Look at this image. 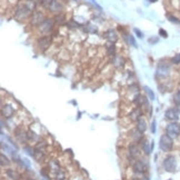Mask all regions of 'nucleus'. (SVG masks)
<instances>
[{
	"label": "nucleus",
	"mask_w": 180,
	"mask_h": 180,
	"mask_svg": "<svg viewBox=\"0 0 180 180\" xmlns=\"http://www.w3.org/2000/svg\"><path fill=\"white\" fill-rule=\"evenodd\" d=\"M168 180H171V179H168Z\"/></svg>",
	"instance_id": "obj_40"
},
{
	"label": "nucleus",
	"mask_w": 180,
	"mask_h": 180,
	"mask_svg": "<svg viewBox=\"0 0 180 180\" xmlns=\"http://www.w3.org/2000/svg\"><path fill=\"white\" fill-rule=\"evenodd\" d=\"M173 101L177 106H180V90L176 92V95L173 97Z\"/></svg>",
	"instance_id": "obj_26"
},
{
	"label": "nucleus",
	"mask_w": 180,
	"mask_h": 180,
	"mask_svg": "<svg viewBox=\"0 0 180 180\" xmlns=\"http://www.w3.org/2000/svg\"><path fill=\"white\" fill-rule=\"evenodd\" d=\"M48 7L52 12H61L65 8V5L62 4L60 0H50Z\"/></svg>",
	"instance_id": "obj_8"
},
{
	"label": "nucleus",
	"mask_w": 180,
	"mask_h": 180,
	"mask_svg": "<svg viewBox=\"0 0 180 180\" xmlns=\"http://www.w3.org/2000/svg\"><path fill=\"white\" fill-rule=\"evenodd\" d=\"M112 62H113V65H115L116 67H123V64H125V60H123V58H121L120 56H116V57L113 58Z\"/></svg>",
	"instance_id": "obj_21"
},
{
	"label": "nucleus",
	"mask_w": 180,
	"mask_h": 180,
	"mask_svg": "<svg viewBox=\"0 0 180 180\" xmlns=\"http://www.w3.org/2000/svg\"><path fill=\"white\" fill-rule=\"evenodd\" d=\"M129 135H130V137H131V139H133V142L139 143V142H141V141H142V138H143L142 133H141V131H139V130L137 129V128H136V129L131 130Z\"/></svg>",
	"instance_id": "obj_14"
},
{
	"label": "nucleus",
	"mask_w": 180,
	"mask_h": 180,
	"mask_svg": "<svg viewBox=\"0 0 180 180\" xmlns=\"http://www.w3.org/2000/svg\"><path fill=\"white\" fill-rule=\"evenodd\" d=\"M75 1H78V0H75Z\"/></svg>",
	"instance_id": "obj_39"
},
{
	"label": "nucleus",
	"mask_w": 180,
	"mask_h": 180,
	"mask_svg": "<svg viewBox=\"0 0 180 180\" xmlns=\"http://www.w3.org/2000/svg\"><path fill=\"white\" fill-rule=\"evenodd\" d=\"M139 147L136 142H133L129 146V157L130 160H137V158L139 157Z\"/></svg>",
	"instance_id": "obj_12"
},
{
	"label": "nucleus",
	"mask_w": 180,
	"mask_h": 180,
	"mask_svg": "<svg viewBox=\"0 0 180 180\" xmlns=\"http://www.w3.org/2000/svg\"><path fill=\"white\" fill-rule=\"evenodd\" d=\"M172 62L173 64H176V65H178V64H180V54H177L176 57L172 59Z\"/></svg>",
	"instance_id": "obj_30"
},
{
	"label": "nucleus",
	"mask_w": 180,
	"mask_h": 180,
	"mask_svg": "<svg viewBox=\"0 0 180 180\" xmlns=\"http://www.w3.org/2000/svg\"><path fill=\"white\" fill-rule=\"evenodd\" d=\"M167 135L171 138H177V137L180 135V125L177 123H171L167 126Z\"/></svg>",
	"instance_id": "obj_6"
},
{
	"label": "nucleus",
	"mask_w": 180,
	"mask_h": 180,
	"mask_svg": "<svg viewBox=\"0 0 180 180\" xmlns=\"http://www.w3.org/2000/svg\"><path fill=\"white\" fill-rule=\"evenodd\" d=\"M107 49H108L109 54H111L115 52V46H113V44H107Z\"/></svg>",
	"instance_id": "obj_29"
},
{
	"label": "nucleus",
	"mask_w": 180,
	"mask_h": 180,
	"mask_svg": "<svg viewBox=\"0 0 180 180\" xmlns=\"http://www.w3.org/2000/svg\"><path fill=\"white\" fill-rule=\"evenodd\" d=\"M103 36H105V38H107L110 42H116L117 39H118V36L116 34V31L112 30V29H109L108 31H106L105 34H103Z\"/></svg>",
	"instance_id": "obj_18"
},
{
	"label": "nucleus",
	"mask_w": 180,
	"mask_h": 180,
	"mask_svg": "<svg viewBox=\"0 0 180 180\" xmlns=\"http://www.w3.org/2000/svg\"><path fill=\"white\" fill-rule=\"evenodd\" d=\"M48 166H49V172H51L52 175H56L57 172H59L60 171V167H59V163L57 162V161H54V160H51V161H49V163H48Z\"/></svg>",
	"instance_id": "obj_16"
},
{
	"label": "nucleus",
	"mask_w": 180,
	"mask_h": 180,
	"mask_svg": "<svg viewBox=\"0 0 180 180\" xmlns=\"http://www.w3.org/2000/svg\"><path fill=\"white\" fill-rule=\"evenodd\" d=\"M31 25H34V26H40L42 22H44L47 18L44 17V15L40 11H36L34 14L31 15Z\"/></svg>",
	"instance_id": "obj_7"
},
{
	"label": "nucleus",
	"mask_w": 180,
	"mask_h": 180,
	"mask_svg": "<svg viewBox=\"0 0 180 180\" xmlns=\"http://www.w3.org/2000/svg\"><path fill=\"white\" fill-rule=\"evenodd\" d=\"M159 34L161 36V37H163V38H167L168 37V34H167L166 31L163 30V29H160L159 30Z\"/></svg>",
	"instance_id": "obj_32"
},
{
	"label": "nucleus",
	"mask_w": 180,
	"mask_h": 180,
	"mask_svg": "<svg viewBox=\"0 0 180 180\" xmlns=\"http://www.w3.org/2000/svg\"><path fill=\"white\" fill-rule=\"evenodd\" d=\"M133 170L138 175H143L148 170V166L147 163L145 162V160L141 159H137L133 161Z\"/></svg>",
	"instance_id": "obj_4"
},
{
	"label": "nucleus",
	"mask_w": 180,
	"mask_h": 180,
	"mask_svg": "<svg viewBox=\"0 0 180 180\" xmlns=\"http://www.w3.org/2000/svg\"><path fill=\"white\" fill-rule=\"evenodd\" d=\"M165 116H166L167 119H169V120H178V118H179L180 116V109L178 108H170L168 109L166 111V113H165Z\"/></svg>",
	"instance_id": "obj_11"
},
{
	"label": "nucleus",
	"mask_w": 180,
	"mask_h": 180,
	"mask_svg": "<svg viewBox=\"0 0 180 180\" xmlns=\"http://www.w3.org/2000/svg\"><path fill=\"white\" fill-rule=\"evenodd\" d=\"M129 118L131 121H138L140 118H141V109L138 107V108H135L131 111V113L129 115Z\"/></svg>",
	"instance_id": "obj_17"
},
{
	"label": "nucleus",
	"mask_w": 180,
	"mask_h": 180,
	"mask_svg": "<svg viewBox=\"0 0 180 180\" xmlns=\"http://www.w3.org/2000/svg\"><path fill=\"white\" fill-rule=\"evenodd\" d=\"M137 129L139 130V131H141L142 133L147 130V123L143 118H140L139 120L137 121Z\"/></svg>",
	"instance_id": "obj_20"
},
{
	"label": "nucleus",
	"mask_w": 180,
	"mask_h": 180,
	"mask_svg": "<svg viewBox=\"0 0 180 180\" xmlns=\"http://www.w3.org/2000/svg\"><path fill=\"white\" fill-rule=\"evenodd\" d=\"M31 12H32V10L28 7L27 4L26 5L21 4L18 6L17 10H16V17H17V19H19V20H22V19H26V18L29 17Z\"/></svg>",
	"instance_id": "obj_1"
},
{
	"label": "nucleus",
	"mask_w": 180,
	"mask_h": 180,
	"mask_svg": "<svg viewBox=\"0 0 180 180\" xmlns=\"http://www.w3.org/2000/svg\"><path fill=\"white\" fill-rule=\"evenodd\" d=\"M54 177L56 180H65V172H64L62 170H60V171L56 173Z\"/></svg>",
	"instance_id": "obj_24"
},
{
	"label": "nucleus",
	"mask_w": 180,
	"mask_h": 180,
	"mask_svg": "<svg viewBox=\"0 0 180 180\" xmlns=\"http://www.w3.org/2000/svg\"><path fill=\"white\" fill-rule=\"evenodd\" d=\"M41 180H47V179H41Z\"/></svg>",
	"instance_id": "obj_38"
},
{
	"label": "nucleus",
	"mask_w": 180,
	"mask_h": 180,
	"mask_svg": "<svg viewBox=\"0 0 180 180\" xmlns=\"http://www.w3.org/2000/svg\"><path fill=\"white\" fill-rule=\"evenodd\" d=\"M145 90H146L147 95L149 96V99H150V100H155V93H153L152 90H151L150 88H148V87H145Z\"/></svg>",
	"instance_id": "obj_25"
},
{
	"label": "nucleus",
	"mask_w": 180,
	"mask_h": 180,
	"mask_svg": "<svg viewBox=\"0 0 180 180\" xmlns=\"http://www.w3.org/2000/svg\"><path fill=\"white\" fill-rule=\"evenodd\" d=\"M93 1H95V0H93Z\"/></svg>",
	"instance_id": "obj_41"
},
{
	"label": "nucleus",
	"mask_w": 180,
	"mask_h": 180,
	"mask_svg": "<svg viewBox=\"0 0 180 180\" xmlns=\"http://www.w3.org/2000/svg\"><path fill=\"white\" fill-rule=\"evenodd\" d=\"M6 176L11 180H20L21 175L15 169H7L6 170Z\"/></svg>",
	"instance_id": "obj_15"
},
{
	"label": "nucleus",
	"mask_w": 180,
	"mask_h": 180,
	"mask_svg": "<svg viewBox=\"0 0 180 180\" xmlns=\"http://www.w3.org/2000/svg\"><path fill=\"white\" fill-rule=\"evenodd\" d=\"M168 19H169L171 22H175V24H180V20L178 19V18L173 17V16H170V15H168Z\"/></svg>",
	"instance_id": "obj_28"
},
{
	"label": "nucleus",
	"mask_w": 180,
	"mask_h": 180,
	"mask_svg": "<svg viewBox=\"0 0 180 180\" xmlns=\"http://www.w3.org/2000/svg\"><path fill=\"white\" fill-rule=\"evenodd\" d=\"M0 160H1V166H2V167L9 166V165H10V161H9V159H8L7 157L5 156L4 153H1V155H0Z\"/></svg>",
	"instance_id": "obj_23"
},
{
	"label": "nucleus",
	"mask_w": 180,
	"mask_h": 180,
	"mask_svg": "<svg viewBox=\"0 0 180 180\" xmlns=\"http://www.w3.org/2000/svg\"><path fill=\"white\" fill-rule=\"evenodd\" d=\"M163 168L168 172H175L177 168V161L176 158L173 156H168L166 159L163 160Z\"/></svg>",
	"instance_id": "obj_5"
},
{
	"label": "nucleus",
	"mask_w": 180,
	"mask_h": 180,
	"mask_svg": "<svg viewBox=\"0 0 180 180\" xmlns=\"http://www.w3.org/2000/svg\"><path fill=\"white\" fill-rule=\"evenodd\" d=\"M150 1H151V2H156L157 0H150Z\"/></svg>",
	"instance_id": "obj_36"
},
{
	"label": "nucleus",
	"mask_w": 180,
	"mask_h": 180,
	"mask_svg": "<svg viewBox=\"0 0 180 180\" xmlns=\"http://www.w3.org/2000/svg\"><path fill=\"white\" fill-rule=\"evenodd\" d=\"M28 180H34V179H32V178H29V179H28Z\"/></svg>",
	"instance_id": "obj_37"
},
{
	"label": "nucleus",
	"mask_w": 180,
	"mask_h": 180,
	"mask_svg": "<svg viewBox=\"0 0 180 180\" xmlns=\"http://www.w3.org/2000/svg\"><path fill=\"white\" fill-rule=\"evenodd\" d=\"M52 28H54V20H52V19H46V20L39 26V30H40L41 32H44V34H48V32H50Z\"/></svg>",
	"instance_id": "obj_10"
},
{
	"label": "nucleus",
	"mask_w": 180,
	"mask_h": 180,
	"mask_svg": "<svg viewBox=\"0 0 180 180\" xmlns=\"http://www.w3.org/2000/svg\"><path fill=\"white\" fill-rule=\"evenodd\" d=\"M1 113L4 118H11L15 113V109L10 105H4L1 108Z\"/></svg>",
	"instance_id": "obj_13"
},
{
	"label": "nucleus",
	"mask_w": 180,
	"mask_h": 180,
	"mask_svg": "<svg viewBox=\"0 0 180 180\" xmlns=\"http://www.w3.org/2000/svg\"><path fill=\"white\" fill-rule=\"evenodd\" d=\"M135 32H136V34H137V36H138L139 38H142V37H143V36H142V32H141V31H139L138 29H135Z\"/></svg>",
	"instance_id": "obj_33"
},
{
	"label": "nucleus",
	"mask_w": 180,
	"mask_h": 180,
	"mask_svg": "<svg viewBox=\"0 0 180 180\" xmlns=\"http://www.w3.org/2000/svg\"><path fill=\"white\" fill-rule=\"evenodd\" d=\"M38 1H40L41 4H44V2H47L48 0H38Z\"/></svg>",
	"instance_id": "obj_35"
},
{
	"label": "nucleus",
	"mask_w": 180,
	"mask_h": 180,
	"mask_svg": "<svg viewBox=\"0 0 180 180\" xmlns=\"http://www.w3.org/2000/svg\"><path fill=\"white\" fill-rule=\"evenodd\" d=\"M151 131L153 133H156V121H152V125H151Z\"/></svg>",
	"instance_id": "obj_34"
},
{
	"label": "nucleus",
	"mask_w": 180,
	"mask_h": 180,
	"mask_svg": "<svg viewBox=\"0 0 180 180\" xmlns=\"http://www.w3.org/2000/svg\"><path fill=\"white\" fill-rule=\"evenodd\" d=\"M64 16H57L56 17V22H59V24H62L64 21H65V19H64Z\"/></svg>",
	"instance_id": "obj_31"
},
{
	"label": "nucleus",
	"mask_w": 180,
	"mask_h": 180,
	"mask_svg": "<svg viewBox=\"0 0 180 180\" xmlns=\"http://www.w3.org/2000/svg\"><path fill=\"white\" fill-rule=\"evenodd\" d=\"M127 39H128V42H129V44H131V46H133V47H137L136 40H135V38H133L131 34H128V36H127Z\"/></svg>",
	"instance_id": "obj_27"
},
{
	"label": "nucleus",
	"mask_w": 180,
	"mask_h": 180,
	"mask_svg": "<svg viewBox=\"0 0 180 180\" xmlns=\"http://www.w3.org/2000/svg\"><path fill=\"white\" fill-rule=\"evenodd\" d=\"M170 65L167 62H160L156 70V76L158 78H166L170 74Z\"/></svg>",
	"instance_id": "obj_3"
},
{
	"label": "nucleus",
	"mask_w": 180,
	"mask_h": 180,
	"mask_svg": "<svg viewBox=\"0 0 180 180\" xmlns=\"http://www.w3.org/2000/svg\"><path fill=\"white\" fill-rule=\"evenodd\" d=\"M50 44H51V38L49 37V36H44V37H41L40 39L38 40L37 46L41 51H44L49 48Z\"/></svg>",
	"instance_id": "obj_9"
},
{
	"label": "nucleus",
	"mask_w": 180,
	"mask_h": 180,
	"mask_svg": "<svg viewBox=\"0 0 180 180\" xmlns=\"http://www.w3.org/2000/svg\"><path fill=\"white\" fill-rule=\"evenodd\" d=\"M159 147H160V149L162 150V151H170V150L172 149V147H173L172 138H171V137H169L168 135H163V136L160 138Z\"/></svg>",
	"instance_id": "obj_2"
},
{
	"label": "nucleus",
	"mask_w": 180,
	"mask_h": 180,
	"mask_svg": "<svg viewBox=\"0 0 180 180\" xmlns=\"http://www.w3.org/2000/svg\"><path fill=\"white\" fill-rule=\"evenodd\" d=\"M27 137H28V140L29 141H37L39 139V136H37L34 131H31V130H28L27 131Z\"/></svg>",
	"instance_id": "obj_22"
},
{
	"label": "nucleus",
	"mask_w": 180,
	"mask_h": 180,
	"mask_svg": "<svg viewBox=\"0 0 180 180\" xmlns=\"http://www.w3.org/2000/svg\"><path fill=\"white\" fill-rule=\"evenodd\" d=\"M141 149L143 150V152L149 156L151 151H152V147H150V143L147 141V140H143L141 141Z\"/></svg>",
	"instance_id": "obj_19"
}]
</instances>
